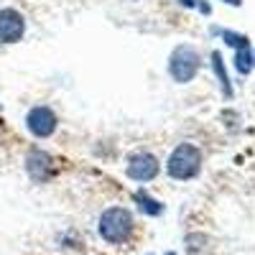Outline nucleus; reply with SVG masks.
Listing matches in <instances>:
<instances>
[{
    "instance_id": "9d476101",
    "label": "nucleus",
    "mask_w": 255,
    "mask_h": 255,
    "mask_svg": "<svg viewBox=\"0 0 255 255\" xmlns=\"http://www.w3.org/2000/svg\"><path fill=\"white\" fill-rule=\"evenodd\" d=\"M222 41H225L227 46H235L238 51L240 49H250V38L243 36V33H238V31H222Z\"/></svg>"
},
{
    "instance_id": "6e6552de",
    "label": "nucleus",
    "mask_w": 255,
    "mask_h": 255,
    "mask_svg": "<svg viewBox=\"0 0 255 255\" xmlns=\"http://www.w3.org/2000/svg\"><path fill=\"white\" fill-rule=\"evenodd\" d=\"M133 199L138 202V209L143 212V215H148V217H158V215H163V204H161L158 199H153L145 189H138L135 194H133Z\"/></svg>"
},
{
    "instance_id": "ddd939ff",
    "label": "nucleus",
    "mask_w": 255,
    "mask_h": 255,
    "mask_svg": "<svg viewBox=\"0 0 255 255\" xmlns=\"http://www.w3.org/2000/svg\"><path fill=\"white\" fill-rule=\"evenodd\" d=\"M225 3H230V5H235V8H238V5L243 3V0H225Z\"/></svg>"
},
{
    "instance_id": "423d86ee",
    "label": "nucleus",
    "mask_w": 255,
    "mask_h": 255,
    "mask_svg": "<svg viewBox=\"0 0 255 255\" xmlns=\"http://www.w3.org/2000/svg\"><path fill=\"white\" fill-rule=\"evenodd\" d=\"M54 171H56L54 158L46 151H41V148H31V151L26 153V174L36 184H46L54 176Z\"/></svg>"
},
{
    "instance_id": "4468645a",
    "label": "nucleus",
    "mask_w": 255,
    "mask_h": 255,
    "mask_svg": "<svg viewBox=\"0 0 255 255\" xmlns=\"http://www.w3.org/2000/svg\"><path fill=\"white\" fill-rule=\"evenodd\" d=\"M253 67H255V54H253Z\"/></svg>"
},
{
    "instance_id": "f8f14e48",
    "label": "nucleus",
    "mask_w": 255,
    "mask_h": 255,
    "mask_svg": "<svg viewBox=\"0 0 255 255\" xmlns=\"http://www.w3.org/2000/svg\"><path fill=\"white\" fill-rule=\"evenodd\" d=\"M179 3H181L184 8H197V5H199L197 0H179Z\"/></svg>"
},
{
    "instance_id": "0eeeda50",
    "label": "nucleus",
    "mask_w": 255,
    "mask_h": 255,
    "mask_svg": "<svg viewBox=\"0 0 255 255\" xmlns=\"http://www.w3.org/2000/svg\"><path fill=\"white\" fill-rule=\"evenodd\" d=\"M26 33V18L15 8L0 10V44H18Z\"/></svg>"
},
{
    "instance_id": "f257e3e1",
    "label": "nucleus",
    "mask_w": 255,
    "mask_h": 255,
    "mask_svg": "<svg viewBox=\"0 0 255 255\" xmlns=\"http://www.w3.org/2000/svg\"><path fill=\"white\" fill-rule=\"evenodd\" d=\"M202 163H204V156L194 143H179L166 161V174L176 181H189L199 176Z\"/></svg>"
},
{
    "instance_id": "1a4fd4ad",
    "label": "nucleus",
    "mask_w": 255,
    "mask_h": 255,
    "mask_svg": "<svg viewBox=\"0 0 255 255\" xmlns=\"http://www.w3.org/2000/svg\"><path fill=\"white\" fill-rule=\"evenodd\" d=\"M212 69H215V74H217V79H220V84H222V92H225L227 97H232V84H230V79H227L225 61H222V54H220V51H212Z\"/></svg>"
},
{
    "instance_id": "7ed1b4c3",
    "label": "nucleus",
    "mask_w": 255,
    "mask_h": 255,
    "mask_svg": "<svg viewBox=\"0 0 255 255\" xmlns=\"http://www.w3.org/2000/svg\"><path fill=\"white\" fill-rule=\"evenodd\" d=\"M199 69H202V56L189 44L176 46L171 51V56H168V74H171V79L176 84H189L199 74Z\"/></svg>"
},
{
    "instance_id": "2eb2a0df",
    "label": "nucleus",
    "mask_w": 255,
    "mask_h": 255,
    "mask_svg": "<svg viewBox=\"0 0 255 255\" xmlns=\"http://www.w3.org/2000/svg\"><path fill=\"white\" fill-rule=\"evenodd\" d=\"M166 255H176V253H166Z\"/></svg>"
},
{
    "instance_id": "9b49d317",
    "label": "nucleus",
    "mask_w": 255,
    "mask_h": 255,
    "mask_svg": "<svg viewBox=\"0 0 255 255\" xmlns=\"http://www.w3.org/2000/svg\"><path fill=\"white\" fill-rule=\"evenodd\" d=\"M235 67L240 74H250V69H253V51L250 49H240L235 54Z\"/></svg>"
},
{
    "instance_id": "f03ea898",
    "label": "nucleus",
    "mask_w": 255,
    "mask_h": 255,
    "mask_svg": "<svg viewBox=\"0 0 255 255\" xmlns=\"http://www.w3.org/2000/svg\"><path fill=\"white\" fill-rule=\"evenodd\" d=\"M133 215H130V209H125V207H108L100 215V225H97V232H100V238L105 243H110V245H118V243H125L128 238H130V232H133Z\"/></svg>"
},
{
    "instance_id": "39448f33",
    "label": "nucleus",
    "mask_w": 255,
    "mask_h": 255,
    "mask_svg": "<svg viewBox=\"0 0 255 255\" xmlns=\"http://www.w3.org/2000/svg\"><path fill=\"white\" fill-rule=\"evenodd\" d=\"M125 174L128 179H133V181H153L158 174H161V163L153 153H148V151H138L133 153L130 158H128V166H125Z\"/></svg>"
},
{
    "instance_id": "20e7f679",
    "label": "nucleus",
    "mask_w": 255,
    "mask_h": 255,
    "mask_svg": "<svg viewBox=\"0 0 255 255\" xmlns=\"http://www.w3.org/2000/svg\"><path fill=\"white\" fill-rule=\"evenodd\" d=\"M26 128L33 138H51L59 128V118L49 105H36L26 115Z\"/></svg>"
}]
</instances>
